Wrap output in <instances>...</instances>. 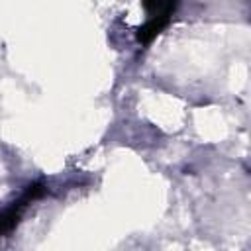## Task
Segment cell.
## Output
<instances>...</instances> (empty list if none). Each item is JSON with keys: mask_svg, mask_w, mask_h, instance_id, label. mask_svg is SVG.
Instances as JSON below:
<instances>
[{"mask_svg": "<svg viewBox=\"0 0 251 251\" xmlns=\"http://www.w3.org/2000/svg\"><path fill=\"white\" fill-rule=\"evenodd\" d=\"M141 2L147 12V22L139 27L137 41L141 45H149L169 25L176 10V0H141Z\"/></svg>", "mask_w": 251, "mask_h": 251, "instance_id": "1", "label": "cell"}, {"mask_svg": "<svg viewBox=\"0 0 251 251\" xmlns=\"http://www.w3.org/2000/svg\"><path fill=\"white\" fill-rule=\"evenodd\" d=\"M43 194H45V184L33 182L29 186H25V190L22 192V196L18 200H14L10 206L0 210V237H6L8 233H12L16 229V226L22 222V216L27 210V206L31 202H35L37 198H41Z\"/></svg>", "mask_w": 251, "mask_h": 251, "instance_id": "2", "label": "cell"}]
</instances>
